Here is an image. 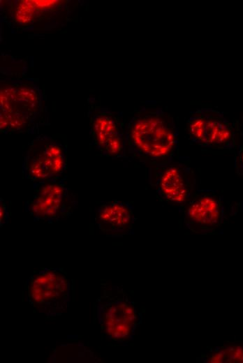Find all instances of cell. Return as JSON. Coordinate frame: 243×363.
<instances>
[{
	"mask_svg": "<svg viewBox=\"0 0 243 363\" xmlns=\"http://www.w3.org/2000/svg\"><path fill=\"white\" fill-rule=\"evenodd\" d=\"M127 137L132 149L150 159L168 156L176 142L175 128L163 114L156 111L142 112L134 117Z\"/></svg>",
	"mask_w": 243,
	"mask_h": 363,
	"instance_id": "6da1fadb",
	"label": "cell"
},
{
	"mask_svg": "<svg viewBox=\"0 0 243 363\" xmlns=\"http://www.w3.org/2000/svg\"><path fill=\"white\" fill-rule=\"evenodd\" d=\"M1 91V131L34 133L47 120L38 94L31 89Z\"/></svg>",
	"mask_w": 243,
	"mask_h": 363,
	"instance_id": "7a4b0ae2",
	"label": "cell"
},
{
	"mask_svg": "<svg viewBox=\"0 0 243 363\" xmlns=\"http://www.w3.org/2000/svg\"><path fill=\"white\" fill-rule=\"evenodd\" d=\"M67 149L50 136L32 140L22 162V175L33 183L61 177L67 167Z\"/></svg>",
	"mask_w": 243,
	"mask_h": 363,
	"instance_id": "3957f363",
	"label": "cell"
},
{
	"mask_svg": "<svg viewBox=\"0 0 243 363\" xmlns=\"http://www.w3.org/2000/svg\"><path fill=\"white\" fill-rule=\"evenodd\" d=\"M66 176L33 183V195L26 202V209L36 220L53 221L70 214L76 203Z\"/></svg>",
	"mask_w": 243,
	"mask_h": 363,
	"instance_id": "277c9868",
	"label": "cell"
},
{
	"mask_svg": "<svg viewBox=\"0 0 243 363\" xmlns=\"http://www.w3.org/2000/svg\"><path fill=\"white\" fill-rule=\"evenodd\" d=\"M89 116L94 145L105 156H121L124 149V137L119 117L103 108L91 111Z\"/></svg>",
	"mask_w": 243,
	"mask_h": 363,
	"instance_id": "5b68a950",
	"label": "cell"
},
{
	"mask_svg": "<svg viewBox=\"0 0 243 363\" xmlns=\"http://www.w3.org/2000/svg\"><path fill=\"white\" fill-rule=\"evenodd\" d=\"M189 131L198 142L212 147L226 149L235 144L234 126L217 112L195 114L189 120Z\"/></svg>",
	"mask_w": 243,
	"mask_h": 363,
	"instance_id": "8992f818",
	"label": "cell"
},
{
	"mask_svg": "<svg viewBox=\"0 0 243 363\" xmlns=\"http://www.w3.org/2000/svg\"><path fill=\"white\" fill-rule=\"evenodd\" d=\"M103 321L107 333L115 339L122 340L131 334L136 323V315L131 305L119 302L106 309Z\"/></svg>",
	"mask_w": 243,
	"mask_h": 363,
	"instance_id": "52a82bcc",
	"label": "cell"
},
{
	"mask_svg": "<svg viewBox=\"0 0 243 363\" xmlns=\"http://www.w3.org/2000/svg\"><path fill=\"white\" fill-rule=\"evenodd\" d=\"M132 212L128 206L118 201L103 203L98 208L96 221L99 228L108 233L126 230L132 222Z\"/></svg>",
	"mask_w": 243,
	"mask_h": 363,
	"instance_id": "ba28073f",
	"label": "cell"
},
{
	"mask_svg": "<svg viewBox=\"0 0 243 363\" xmlns=\"http://www.w3.org/2000/svg\"><path fill=\"white\" fill-rule=\"evenodd\" d=\"M66 281L58 273L48 271L36 275L31 282V299L37 304H49L65 292Z\"/></svg>",
	"mask_w": 243,
	"mask_h": 363,
	"instance_id": "9c48e42d",
	"label": "cell"
},
{
	"mask_svg": "<svg viewBox=\"0 0 243 363\" xmlns=\"http://www.w3.org/2000/svg\"><path fill=\"white\" fill-rule=\"evenodd\" d=\"M221 215L220 202L209 195L197 200L189 208V218L201 225L216 224L220 220Z\"/></svg>",
	"mask_w": 243,
	"mask_h": 363,
	"instance_id": "30bf717a",
	"label": "cell"
},
{
	"mask_svg": "<svg viewBox=\"0 0 243 363\" xmlns=\"http://www.w3.org/2000/svg\"><path fill=\"white\" fill-rule=\"evenodd\" d=\"M161 195L168 200L182 202L187 196L184 180L177 168H167L162 173L159 181Z\"/></svg>",
	"mask_w": 243,
	"mask_h": 363,
	"instance_id": "8fae6325",
	"label": "cell"
},
{
	"mask_svg": "<svg viewBox=\"0 0 243 363\" xmlns=\"http://www.w3.org/2000/svg\"><path fill=\"white\" fill-rule=\"evenodd\" d=\"M7 209L6 205L3 200V198H1V205H0V212H1V225L3 224L7 218H8V214H7Z\"/></svg>",
	"mask_w": 243,
	"mask_h": 363,
	"instance_id": "7c38bea8",
	"label": "cell"
},
{
	"mask_svg": "<svg viewBox=\"0 0 243 363\" xmlns=\"http://www.w3.org/2000/svg\"><path fill=\"white\" fill-rule=\"evenodd\" d=\"M237 165L240 169V171H242V172H243V146H242L240 148V150L237 154Z\"/></svg>",
	"mask_w": 243,
	"mask_h": 363,
	"instance_id": "4fadbf2b",
	"label": "cell"
}]
</instances>
